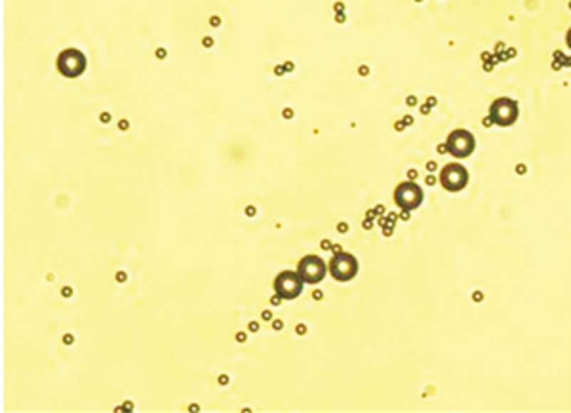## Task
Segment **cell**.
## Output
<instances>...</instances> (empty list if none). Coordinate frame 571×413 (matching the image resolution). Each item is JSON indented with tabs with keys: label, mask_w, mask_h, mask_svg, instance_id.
I'll list each match as a JSON object with an SVG mask.
<instances>
[{
	"label": "cell",
	"mask_w": 571,
	"mask_h": 413,
	"mask_svg": "<svg viewBox=\"0 0 571 413\" xmlns=\"http://www.w3.org/2000/svg\"><path fill=\"white\" fill-rule=\"evenodd\" d=\"M58 69L61 75L75 78L86 69V58L78 50H65L58 58Z\"/></svg>",
	"instance_id": "ba28073f"
},
{
	"label": "cell",
	"mask_w": 571,
	"mask_h": 413,
	"mask_svg": "<svg viewBox=\"0 0 571 413\" xmlns=\"http://www.w3.org/2000/svg\"><path fill=\"white\" fill-rule=\"evenodd\" d=\"M337 233H349V223H337Z\"/></svg>",
	"instance_id": "7c38bea8"
},
{
	"label": "cell",
	"mask_w": 571,
	"mask_h": 413,
	"mask_svg": "<svg viewBox=\"0 0 571 413\" xmlns=\"http://www.w3.org/2000/svg\"><path fill=\"white\" fill-rule=\"evenodd\" d=\"M360 75H362V76H366V75H367V67H366V65H362V67H360Z\"/></svg>",
	"instance_id": "60d3db41"
},
{
	"label": "cell",
	"mask_w": 571,
	"mask_h": 413,
	"mask_svg": "<svg viewBox=\"0 0 571 413\" xmlns=\"http://www.w3.org/2000/svg\"><path fill=\"white\" fill-rule=\"evenodd\" d=\"M124 409H134V404L132 402H124Z\"/></svg>",
	"instance_id": "d590c367"
},
{
	"label": "cell",
	"mask_w": 571,
	"mask_h": 413,
	"mask_svg": "<svg viewBox=\"0 0 571 413\" xmlns=\"http://www.w3.org/2000/svg\"><path fill=\"white\" fill-rule=\"evenodd\" d=\"M332 251H333V253H339V251H343V248H341L339 244H333L332 246Z\"/></svg>",
	"instance_id": "1f68e13d"
},
{
	"label": "cell",
	"mask_w": 571,
	"mask_h": 413,
	"mask_svg": "<svg viewBox=\"0 0 571 413\" xmlns=\"http://www.w3.org/2000/svg\"><path fill=\"white\" fill-rule=\"evenodd\" d=\"M394 202H397L398 208L412 211L423 204V191H421V187L417 183H414V181L400 183L397 187V191H394Z\"/></svg>",
	"instance_id": "8992f818"
},
{
	"label": "cell",
	"mask_w": 571,
	"mask_h": 413,
	"mask_svg": "<svg viewBox=\"0 0 571 413\" xmlns=\"http://www.w3.org/2000/svg\"><path fill=\"white\" fill-rule=\"evenodd\" d=\"M299 276L305 284H320L328 274V263L320 256H305L298 265Z\"/></svg>",
	"instance_id": "5b68a950"
},
{
	"label": "cell",
	"mask_w": 571,
	"mask_h": 413,
	"mask_svg": "<svg viewBox=\"0 0 571 413\" xmlns=\"http://www.w3.org/2000/svg\"><path fill=\"white\" fill-rule=\"evenodd\" d=\"M284 69H286V70H293V63H292V61H286Z\"/></svg>",
	"instance_id": "8d00e7d4"
},
{
	"label": "cell",
	"mask_w": 571,
	"mask_h": 413,
	"mask_svg": "<svg viewBox=\"0 0 571 413\" xmlns=\"http://www.w3.org/2000/svg\"><path fill=\"white\" fill-rule=\"evenodd\" d=\"M426 169H429V172H434V169H436V162H426Z\"/></svg>",
	"instance_id": "f546056e"
},
{
	"label": "cell",
	"mask_w": 571,
	"mask_h": 413,
	"mask_svg": "<svg viewBox=\"0 0 571 413\" xmlns=\"http://www.w3.org/2000/svg\"><path fill=\"white\" fill-rule=\"evenodd\" d=\"M490 118L491 122L503 128L513 126L518 120V103L510 98L496 99L490 107Z\"/></svg>",
	"instance_id": "3957f363"
},
{
	"label": "cell",
	"mask_w": 571,
	"mask_h": 413,
	"mask_svg": "<svg viewBox=\"0 0 571 413\" xmlns=\"http://www.w3.org/2000/svg\"><path fill=\"white\" fill-rule=\"evenodd\" d=\"M426 101H429V103H426V105H429V107H431V105H436V99H434V98H429V99H426Z\"/></svg>",
	"instance_id": "b9f144b4"
},
{
	"label": "cell",
	"mask_w": 571,
	"mask_h": 413,
	"mask_svg": "<svg viewBox=\"0 0 571 413\" xmlns=\"http://www.w3.org/2000/svg\"><path fill=\"white\" fill-rule=\"evenodd\" d=\"M404 122H406V126H412V122H414V118L406 117V118H404Z\"/></svg>",
	"instance_id": "f35d334b"
},
{
	"label": "cell",
	"mask_w": 571,
	"mask_h": 413,
	"mask_svg": "<svg viewBox=\"0 0 571 413\" xmlns=\"http://www.w3.org/2000/svg\"><path fill=\"white\" fill-rule=\"evenodd\" d=\"M118 128H120V130H128V128H130L128 120H120V122H118Z\"/></svg>",
	"instance_id": "4316f807"
},
{
	"label": "cell",
	"mask_w": 571,
	"mask_h": 413,
	"mask_svg": "<svg viewBox=\"0 0 571 413\" xmlns=\"http://www.w3.org/2000/svg\"><path fill=\"white\" fill-rule=\"evenodd\" d=\"M328 271H330V276L333 280L350 282L358 274V259L352 253L339 251V253H333V257L328 263Z\"/></svg>",
	"instance_id": "6da1fadb"
},
{
	"label": "cell",
	"mask_w": 571,
	"mask_h": 413,
	"mask_svg": "<svg viewBox=\"0 0 571 413\" xmlns=\"http://www.w3.org/2000/svg\"><path fill=\"white\" fill-rule=\"evenodd\" d=\"M217 383L223 385V387H225V385H229V375H219V377H217Z\"/></svg>",
	"instance_id": "603a6c76"
},
{
	"label": "cell",
	"mask_w": 571,
	"mask_h": 413,
	"mask_svg": "<svg viewBox=\"0 0 571 413\" xmlns=\"http://www.w3.org/2000/svg\"><path fill=\"white\" fill-rule=\"evenodd\" d=\"M292 117H293L292 109H284V118H292Z\"/></svg>",
	"instance_id": "4dcf8cb0"
},
{
	"label": "cell",
	"mask_w": 571,
	"mask_h": 413,
	"mask_svg": "<svg viewBox=\"0 0 571 413\" xmlns=\"http://www.w3.org/2000/svg\"><path fill=\"white\" fill-rule=\"evenodd\" d=\"M210 23L214 25V27H219V25H221V19L217 18V16H214V18L210 19Z\"/></svg>",
	"instance_id": "d4e9b609"
},
{
	"label": "cell",
	"mask_w": 571,
	"mask_h": 413,
	"mask_svg": "<svg viewBox=\"0 0 571 413\" xmlns=\"http://www.w3.org/2000/svg\"><path fill=\"white\" fill-rule=\"evenodd\" d=\"M280 303H282V297H280L278 293L271 297V305H274V307H276V305H280Z\"/></svg>",
	"instance_id": "ffe728a7"
},
{
	"label": "cell",
	"mask_w": 571,
	"mask_h": 413,
	"mask_svg": "<svg viewBox=\"0 0 571 413\" xmlns=\"http://www.w3.org/2000/svg\"><path fill=\"white\" fill-rule=\"evenodd\" d=\"M408 103H409V105H415V103H417V99H415L414 95H412V98H408Z\"/></svg>",
	"instance_id": "7bdbcfd3"
},
{
	"label": "cell",
	"mask_w": 571,
	"mask_h": 413,
	"mask_svg": "<svg viewBox=\"0 0 571 413\" xmlns=\"http://www.w3.org/2000/svg\"><path fill=\"white\" fill-rule=\"evenodd\" d=\"M440 183L446 191L459 192L468 183V172L461 164H446L440 172Z\"/></svg>",
	"instance_id": "52a82bcc"
},
{
	"label": "cell",
	"mask_w": 571,
	"mask_h": 413,
	"mask_svg": "<svg viewBox=\"0 0 571 413\" xmlns=\"http://www.w3.org/2000/svg\"><path fill=\"white\" fill-rule=\"evenodd\" d=\"M341 10H345L343 4H335V12H341Z\"/></svg>",
	"instance_id": "ee69618b"
},
{
	"label": "cell",
	"mask_w": 571,
	"mask_h": 413,
	"mask_svg": "<svg viewBox=\"0 0 571 413\" xmlns=\"http://www.w3.org/2000/svg\"><path fill=\"white\" fill-rule=\"evenodd\" d=\"M117 280H118V282H126V280H128V274L124 273V271H118Z\"/></svg>",
	"instance_id": "ac0fdd59"
},
{
	"label": "cell",
	"mask_w": 571,
	"mask_h": 413,
	"mask_svg": "<svg viewBox=\"0 0 571 413\" xmlns=\"http://www.w3.org/2000/svg\"><path fill=\"white\" fill-rule=\"evenodd\" d=\"M284 73H286L284 65H276V67H274V75L276 76H284Z\"/></svg>",
	"instance_id": "2e32d148"
},
{
	"label": "cell",
	"mask_w": 571,
	"mask_h": 413,
	"mask_svg": "<svg viewBox=\"0 0 571 413\" xmlns=\"http://www.w3.org/2000/svg\"><path fill=\"white\" fill-rule=\"evenodd\" d=\"M261 318L263 320H273V313H271V310H268V308H265V310H263L261 313Z\"/></svg>",
	"instance_id": "9a60e30c"
},
{
	"label": "cell",
	"mask_w": 571,
	"mask_h": 413,
	"mask_svg": "<svg viewBox=\"0 0 571 413\" xmlns=\"http://www.w3.org/2000/svg\"><path fill=\"white\" fill-rule=\"evenodd\" d=\"M63 343L65 345H73V343H75V338H73L70 333H67V335L63 338Z\"/></svg>",
	"instance_id": "cb8c5ba5"
},
{
	"label": "cell",
	"mask_w": 571,
	"mask_h": 413,
	"mask_svg": "<svg viewBox=\"0 0 571 413\" xmlns=\"http://www.w3.org/2000/svg\"><path fill=\"white\" fill-rule=\"evenodd\" d=\"M421 113H423V115H429V113H431V107L423 105V107H421Z\"/></svg>",
	"instance_id": "836d02e7"
},
{
	"label": "cell",
	"mask_w": 571,
	"mask_h": 413,
	"mask_svg": "<svg viewBox=\"0 0 571 413\" xmlns=\"http://www.w3.org/2000/svg\"><path fill=\"white\" fill-rule=\"evenodd\" d=\"M335 21H337V23H341V21H345V16H341V14H339L337 18H335Z\"/></svg>",
	"instance_id": "f6af8a7d"
},
{
	"label": "cell",
	"mask_w": 571,
	"mask_h": 413,
	"mask_svg": "<svg viewBox=\"0 0 571 413\" xmlns=\"http://www.w3.org/2000/svg\"><path fill=\"white\" fill-rule=\"evenodd\" d=\"M400 219H404V221H408V219H409V210H402V214H400Z\"/></svg>",
	"instance_id": "f1b7e54d"
},
{
	"label": "cell",
	"mask_w": 571,
	"mask_h": 413,
	"mask_svg": "<svg viewBox=\"0 0 571 413\" xmlns=\"http://www.w3.org/2000/svg\"><path fill=\"white\" fill-rule=\"evenodd\" d=\"M100 120H101V122H105V124H107V122H109V120H111V115H109V113H103V115H101V117H100Z\"/></svg>",
	"instance_id": "484cf974"
},
{
	"label": "cell",
	"mask_w": 571,
	"mask_h": 413,
	"mask_svg": "<svg viewBox=\"0 0 571 413\" xmlns=\"http://www.w3.org/2000/svg\"><path fill=\"white\" fill-rule=\"evenodd\" d=\"M157 58H160V59L166 58V50H164V48H158V50H157Z\"/></svg>",
	"instance_id": "83f0119b"
},
{
	"label": "cell",
	"mask_w": 571,
	"mask_h": 413,
	"mask_svg": "<svg viewBox=\"0 0 571 413\" xmlns=\"http://www.w3.org/2000/svg\"><path fill=\"white\" fill-rule=\"evenodd\" d=\"M273 330L274 332H282L284 330V322L280 320V318H273Z\"/></svg>",
	"instance_id": "9c48e42d"
},
{
	"label": "cell",
	"mask_w": 571,
	"mask_h": 413,
	"mask_svg": "<svg viewBox=\"0 0 571 413\" xmlns=\"http://www.w3.org/2000/svg\"><path fill=\"white\" fill-rule=\"evenodd\" d=\"M202 44H204L206 48H211V46H214V38H211V36H204V41H202Z\"/></svg>",
	"instance_id": "44dd1931"
},
{
	"label": "cell",
	"mask_w": 571,
	"mask_h": 413,
	"mask_svg": "<svg viewBox=\"0 0 571 413\" xmlns=\"http://www.w3.org/2000/svg\"><path fill=\"white\" fill-rule=\"evenodd\" d=\"M234 338H236V341H239V343H246V339H248V335H246V332H239L236 335H234Z\"/></svg>",
	"instance_id": "e0dca14e"
},
{
	"label": "cell",
	"mask_w": 571,
	"mask_h": 413,
	"mask_svg": "<svg viewBox=\"0 0 571 413\" xmlns=\"http://www.w3.org/2000/svg\"><path fill=\"white\" fill-rule=\"evenodd\" d=\"M295 333H298L299 338H303V335H307V324H303V322H301V324H298V326H295Z\"/></svg>",
	"instance_id": "30bf717a"
},
{
	"label": "cell",
	"mask_w": 571,
	"mask_h": 413,
	"mask_svg": "<svg viewBox=\"0 0 571 413\" xmlns=\"http://www.w3.org/2000/svg\"><path fill=\"white\" fill-rule=\"evenodd\" d=\"M61 296H63V297L73 296V288H69V286H65L63 290H61Z\"/></svg>",
	"instance_id": "d6986e66"
},
{
	"label": "cell",
	"mask_w": 571,
	"mask_h": 413,
	"mask_svg": "<svg viewBox=\"0 0 571 413\" xmlns=\"http://www.w3.org/2000/svg\"><path fill=\"white\" fill-rule=\"evenodd\" d=\"M409 179H415V177H417V172H415V169H409Z\"/></svg>",
	"instance_id": "ab89813d"
},
{
	"label": "cell",
	"mask_w": 571,
	"mask_h": 413,
	"mask_svg": "<svg viewBox=\"0 0 571 413\" xmlns=\"http://www.w3.org/2000/svg\"><path fill=\"white\" fill-rule=\"evenodd\" d=\"M303 278L299 276L298 271H282V273L274 278V291L278 293L286 301L298 299L303 293Z\"/></svg>",
	"instance_id": "7a4b0ae2"
},
{
	"label": "cell",
	"mask_w": 571,
	"mask_h": 413,
	"mask_svg": "<svg viewBox=\"0 0 571 413\" xmlns=\"http://www.w3.org/2000/svg\"><path fill=\"white\" fill-rule=\"evenodd\" d=\"M565 42H567V46L571 48V29L567 31V36H565Z\"/></svg>",
	"instance_id": "74e56055"
},
{
	"label": "cell",
	"mask_w": 571,
	"mask_h": 413,
	"mask_svg": "<svg viewBox=\"0 0 571 413\" xmlns=\"http://www.w3.org/2000/svg\"><path fill=\"white\" fill-rule=\"evenodd\" d=\"M313 299H315V301H322V299H324V291L322 290L313 291Z\"/></svg>",
	"instance_id": "5bb4252c"
},
{
	"label": "cell",
	"mask_w": 571,
	"mask_h": 413,
	"mask_svg": "<svg viewBox=\"0 0 571 413\" xmlns=\"http://www.w3.org/2000/svg\"><path fill=\"white\" fill-rule=\"evenodd\" d=\"M246 216L248 217L256 216V208H253V206H246Z\"/></svg>",
	"instance_id": "7402d4cb"
},
{
	"label": "cell",
	"mask_w": 571,
	"mask_h": 413,
	"mask_svg": "<svg viewBox=\"0 0 571 413\" xmlns=\"http://www.w3.org/2000/svg\"><path fill=\"white\" fill-rule=\"evenodd\" d=\"M332 246H333V244H332V242H330V240H328V239H324V240H322V242H320V248H322V250H324V251H330V250H332Z\"/></svg>",
	"instance_id": "4fadbf2b"
},
{
	"label": "cell",
	"mask_w": 571,
	"mask_h": 413,
	"mask_svg": "<svg viewBox=\"0 0 571 413\" xmlns=\"http://www.w3.org/2000/svg\"><path fill=\"white\" fill-rule=\"evenodd\" d=\"M373 227V223H372V219H370V217H367L366 221H364V229H372Z\"/></svg>",
	"instance_id": "d6a6232c"
},
{
	"label": "cell",
	"mask_w": 571,
	"mask_h": 413,
	"mask_svg": "<svg viewBox=\"0 0 571 413\" xmlns=\"http://www.w3.org/2000/svg\"><path fill=\"white\" fill-rule=\"evenodd\" d=\"M446 149L455 158H468L476 149V140L468 130H454L446 140Z\"/></svg>",
	"instance_id": "277c9868"
},
{
	"label": "cell",
	"mask_w": 571,
	"mask_h": 413,
	"mask_svg": "<svg viewBox=\"0 0 571 413\" xmlns=\"http://www.w3.org/2000/svg\"><path fill=\"white\" fill-rule=\"evenodd\" d=\"M259 328H261V326H259V322H253V320H251L250 324H248V332H250V333H257V332H259Z\"/></svg>",
	"instance_id": "8fae6325"
},
{
	"label": "cell",
	"mask_w": 571,
	"mask_h": 413,
	"mask_svg": "<svg viewBox=\"0 0 571 413\" xmlns=\"http://www.w3.org/2000/svg\"><path fill=\"white\" fill-rule=\"evenodd\" d=\"M434 183H436V179H434L432 175H429V177H426V185H434Z\"/></svg>",
	"instance_id": "e575fe53"
}]
</instances>
